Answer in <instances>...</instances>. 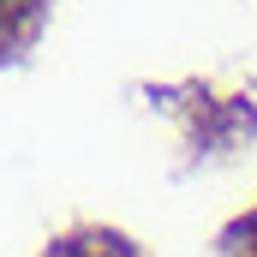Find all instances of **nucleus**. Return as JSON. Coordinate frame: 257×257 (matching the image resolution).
Returning a JSON list of instances; mask_svg holds the SVG:
<instances>
[{
  "instance_id": "nucleus-1",
  "label": "nucleus",
  "mask_w": 257,
  "mask_h": 257,
  "mask_svg": "<svg viewBox=\"0 0 257 257\" xmlns=\"http://www.w3.org/2000/svg\"><path fill=\"white\" fill-rule=\"evenodd\" d=\"M42 257H144V245H138L132 233H120V227H102V221H78V227L54 233V239L42 245Z\"/></svg>"
},
{
  "instance_id": "nucleus-2",
  "label": "nucleus",
  "mask_w": 257,
  "mask_h": 257,
  "mask_svg": "<svg viewBox=\"0 0 257 257\" xmlns=\"http://www.w3.org/2000/svg\"><path fill=\"white\" fill-rule=\"evenodd\" d=\"M48 6L54 0H0V66H18L36 48V36L48 24Z\"/></svg>"
},
{
  "instance_id": "nucleus-3",
  "label": "nucleus",
  "mask_w": 257,
  "mask_h": 257,
  "mask_svg": "<svg viewBox=\"0 0 257 257\" xmlns=\"http://www.w3.org/2000/svg\"><path fill=\"white\" fill-rule=\"evenodd\" d=\"M215 245H221V257H257V203L221 227V239H215Z\"/></svg>"
}]
</instances>
